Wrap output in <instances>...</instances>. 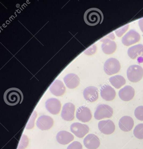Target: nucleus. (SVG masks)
<instances>
[{
	"label": "nucleus",
	"instance_id": "obj_1",
	"mask_svg": "<svg viewBox=\"0 0 143 149\" xmlns=\"http://www.w3.org/2000/svg\"><path fill=\"white\" fill-rule=\"evenodd\" d=\"M4 100L5 103L10 106H15L21 104L23 100V92L17 88L8 89L4 95Z\"/></svg>",
	"mask_w": 143,
	"mask_h": 149
},
{
	"label": "nucleus",
	"instance_id": "obj_2",
	"mask_svg": "<svg viewBox=\"0 0 143 149\" xmlns=\"http://www.w3.org/2000/svg\"><path fill=\"white\" fill-rule=\"evenodd\" d=\"M103 19V14L98 8H89L84 13V20L88 26H95L101 24Z\"/></svg>",
	"mask_w": 143,
	"mask_h": 149
},
{
	"label": "nucleus",
	"instance_id": "obj_3",
	"mask_svg": "<svg viewBox=\"0 0 143 149\" xmlns=\"http://www.w3.org/2000/svg\"><path fill=\"white\" fill-rule=\"evenodd\" d=\"M115 39L114 34L112 33L101 40V41L103 42L101 45L102 49L104 54H111L116 51V44L115 42L112 40Z\"/></svg>",
	"mask_w": 143,
	"mask_h": 149
},
{
	"label": "nucleus",
	"instance_id": "obj_4",
	"mask_svg": "<svg viewBox=\"0 0 143 149\" xmlns=\"http://www.w3.org/2000/svg\"><path fill=\"white\" fill-rule=\"evenodd\" d=\"M127 76L130 81L137 82L143 77V68L139 65H131L127 69Z\"/></svg>",
	"mask_w": 143,
	"mask_h": 149
},
{
	"label": "nucleus",
	"instance_id": "obj_5",
	"mask_svg": "<svg viewBox=\"0 0 143 149\" xmlns=\"http://www.w3.org/2000/svg\"><path fill=\"white\" fill-rule=\"evenodd\" d=\"M113 113V110L111 107L107 104H100L97 107L94 117L97 120H101L111 117Z\"/></svg>",
	"mask_w": 143,
	"mask_h": 149
},
{
	"label": "nucleus",
	"instance_id": "obj_6",
	"mask_svg": "<svg viewBox=\"0 0 143 149\" xmlns=\"http://www.w3.org/2000/svg\"><path fill=\"white\" fill-rule=\"evenodd\" d=\"M121 68L120 63L114 58H110L105 61L104 65V72L108 75L114 74L119 72Z\"/></svg>",
	"mask_w": 143,
	"mask_h": 149
},
{
	"label": "nucleus",
	"instance_id": "obj_7",
	"mask_svg": "<svg viewBox=\"0 0 143 149\" xmlns=\"http://www.w3.org/2000/svg\"><path fill=\"white\" fill-rule=\"evenodd\" d=\"M71 132L80 138H83L89 131V128L87 125L79 123H73L70 126Z\"/></svg>",
	"mask_w": 143,
	"mask_h": 149
},
{
	"label": "nucleus",
	"instance_id": "obj_8",
	"mask_svg": "<svg viewBox=\"0 0 143 149\" xmlns=\"http://www.w3.org/2000/svg\"><path fill=\"white\" fill-rule=\"evenodd\" d=\"M140 36L139 34L133 29L129 31L122 38L123 44L125 46H130L139 41Z\"/></svg>",
	"mask_w": 143,
	"mask_h": 149
},
{
	"label": "nucleus",
	"instance_id": "obj_9",
	"mask_svg": "<svg viewBox=\"0 0 143 149\" xmlns=\"http://www.w3.org/2000/svg\"><path fill=\"white\" fill-rule=\"evenodd\" d=\"M75 106L71 103L65 104L62 107L61 116L65 121H72L74 119Z\"/></svg>",
	"mask_w": 143,
	"mask_h": 149
},
{
	"label": "nucleus",
	"instance_id": "obj_10",
	"mask_svg": "<svg viewBox=\"0 0 143 149\" xmlns=\"http://www.w3.org/2000/svg\"><path fill=\"white\" fill-rule=\"evenodd\" d=\"M61 103L59 100L55 98H51L47 100L45 103L46 110L52 115H57L61 109Z\"/></svg>",
	"mask_w": 143,
	"mask_h": 149
},
{
	"label": "nucleus",
	"instance_id": "obj_11",
	"mask_svg": "<svg viewBox=\"0 0 143 149\" xmlns=\"http://www.w3.org/2000/svg\"><path fill=\"white\" fill-rule=\"evenodd\" d=\"M54 121L52 118L48 116H40L37 121V127L41 130H46L51 129L53 125Z\"/></svg>",
	"mask_w": 143,
	"mask_h": 149
},
{
	"label": "nucleus",
	"instance_id": "obj_12",
	"mask_svg": "<svg viewBox=\"0 0 143 149\" xmlns=\"http://www.w3.org/2000/svg\"><path fill=\"white\" fill-rule=\"evenodd\" d=\"M92 116L91 111L88 107L80 106L76 111V118L82 123L89 122L91 120Z\"/></svg>",
	"mask_w": 143,
	"mask_h": 149
},
{
	"label": "nucleus",
	"instance_id": "obj_13",
	"mask_svg": "<svg viewBox=\"0 0 143 149\" xmlns=\"http://www.w3.org/2000/svg\"><path fill=\"white\" fill-rule=\"evenodd\" d=\"M98 127L101 132L105 135L112 134L115 130V124L109 119L100 121L98 123Z\"/></svg>",
	"mask_w": 143,
	"mask_h": 149
},
{
	"label": "nucleus",
	"instance_id": "obj_14",
	"mask_svg": "<svg viewBox=\"0 0 143 149\" xmlns=\"http://www.w3.org/2000/svg\"><path fill=\"white\" fill-rule=\"evenodd\" d=\"M83 144L88 149H97L100 145L99 138L94 134H89L83 139Z\"/></svg>",
	"mask_w": 143,
	"mask_h": 149
},
{
	"label": "nucleus",
	"instance_id": "obj_15",
	"mask_svg": "<svg viewBox=\"0 0 143 149\" xmlns=\"http://www.w3.org/2000/svg\"><path fill=\"white\" fill-rule=\"evenodd\" d=\"M100 94L103 99L106 101H111L116 97L115 90L110 85L104 84L101 87Z\"/></svg>",
	"mask_w": 143,
	"mask_h": 149
},
{
	"label": "nucleus",
	"instance_id": "obj_16",
	"mask_svg": "<svg viewBox=\"0 0 143 149\" xmlns=\"http://www.w3.org/2000/svg\"><path fill=\"white\" fill-rule=\"evenodd\" d=\"M83 95L87 101L90 102H95L98 98V89L94 86L87 87L83 91Z\"/></svg>",
	"mask_w": 143,
	"mask_h": 149
},
{
	"label": "nucleus",
	"instance_id": "obj_17",
	"mask_svg": "<svg viewBox=\"0 0 143 149\" xmlns=\"http://www.w3.org/2000/svg\"><path fill=\"white\" fill-rule=\"evenodd\" d=\"M51 93L56 96H61L66 92V87L61 81L57 80L54 81L50 87Z\"/></svg>",
	"mask_w": 143,
	"mask_h": 149
},
{
	"label": "nucleus",
	"instance_id": "obj_18",
	"mask_svg": "<svg viewBox=\"0 0 143 149\" xmlns=\"http://www.w3.org/2000/svg\"><path fill=\"white\" fill-rule=\"evenodd\" d=\"M135 90L131 86L127 85L120 90L118 95L121 100L125 102L130 101L134 97Z\"/></svg>",
	"mask_w": 143,
	"mask_h": 149
},
{
	"label": "nucleus",
	"instance_id": "obj_19",
	"mask_svg": "<svg viewBox=\"0 0 143 149\" xmlns=\"http://www.w3.org/2000/svg\"><path fill=\"white\" fill-rule=\"evenodd\" d=\"M120 130L124 132L130 131L132 130L134 125V121L132 118L129 116H124L121 118L118 122Z\"/></svg>",
	"mask_w": 143,
	"mask_h": 149
},
{
	"label": "nucleus",
	"instance_id": "obj_20",
	"mask_svg": "<svg viewBox=\"0 0 143 149\" xmlns=\"http://www.w3.org/2000/svg\"><path fill=\"white\" fill-rule=\"evenodd\" d=\"M64 82L66 86L69 89H74L80 84V79L79 77L74 74H69L64 78Z\"/></svg>",
	"mask_w": 143,
	"mask_h": 149
},
{
	"label": "nucleus",
	"instance_id": "obj_21",
	"mask_svg": "<svg viewBox=\"0 0 143 149\" xmlns=\"http://www.w3.org/2000/svg\"><path fill=\"white\" fill-rule=\"evenodd\" d=\"M56 139L59 143L61 145H66L73 140L74 136L68 132L61 131L57 134Z\"/></svg>",
	"mask_w": 143,
	"mask_h": 149
},
{
	"label": "nucleus",
	"instance_id": "obj_22",
	"mask_svg": "<svg viewBox=\"0 0 143 149\" xmlns=\"http://www.w3.org/2000/svg\"><path fill=\"white\" fill-rule=\"evenodd\" d=\"M127 54L130 58L135 59L137 57L143 56V45L137 44L128 49Z\"/></svg>",
	"mask_w": 143,
	"mask_h": 149
},
{
	"label": "nucleus",
	"instance_id": "obj_23",
	"mask_svg": "<svg viewBox=\"0 0 143 149\" xmlns=\"http://www.w3.org/2000/svg\"><path fill=\"white\" fill-rule=\"evenodd\" d=\"M111 85L116 89H119L126 83L125 79L122 76L117 75L111 77L109 79Z\"/></svg>",
	"mask_w": 143,
	"mask_h": 149
},
{
	"label": "nucleus",
	"instance_id": "obj_24",
	"mask_svg": "<svg viewBox=\"0 0 143 149\" xmlns=\"http://www.w3.org/2000/svg\"><path fill=\"white\" fill-rule=\"evenodd\" d=\"M133 134L137 138L143 139V123L139 124L136 125L133 130Z\"/></svg>",
	"mask_w": 143,
	"mask_h": 149
},
{
	"label": "nucleus",
	"instance_id": "obj_25",
	"mask_svg": "<svg viewBox=\"0 0 143 149\" xmlns=\"http://www.w3.org/2000/svg\"><path fill=\"white\" fill-rule=\"evenodd\" d=\"M29 144L28 137L25 135H23L19 141L18 149H25L26 148Z\"/></svg>",
	"mask_w": 143,
	"mask_h": 149
},
{
	"label": "nucleus",
	"instance_id": "obj_26",
	"mask_svg": "<svg viewBox=\"0 0 143 149\" xmlns=\"http://www.w3.org/2000/svg\"><path fill=\"white\" fill-rule=\"evenodd\" d=\"M134 115L137 119L143 121V106H138L135 109Z\"/></svg>",
	"mask_w": 143,
	"mask_h": 149
},
{
	"label": "nucleus",
	"instance_id": "obj_27",
	"mask_svg": "<svg viewBox=\"0 0 143 149\" xmlns=\"http://www.w3.org/2000/svg\"><path fill=\"white\" fill-rule=\"evenodd\" d=\"M37 116V113L36 111H33V113L32 114L28 122V123L26 126V129L27 130H30L32 129L34 126V122L35 119Z\"/></svg>",
	"mask_w": 143,
	"mask_h": 149
},
{
	"label": "nucleus",
	"instance_id": "obj_28",
	"mask_svg": "<svg viewBox=\"0 0 143 149\" xmlns=\"http://www.w3.org/2000/svg\"><path fill=\"white\" fill-rule=\"evenodd\" d=\"M67 149H82V145L78 141H74L68 146Z\"/></svg>",
	"mask_w": 143,
	"mask_h": 149
},
{
	"label": "nucleus",
	"instance_id": "obj_29",
	"mask_svg": "<svg viewBox=\"0 0 143 149\" xmlns=\"http://www.w3.org/2000/svg\"><path fill=\"white\" fill-rule=\"evenodd\" d=\"M129 27V25H126V26L120 28V29L116 30V31H115V33H116L117 36H118V37H121V36H122L123 35V34L127 31Z\"/></svg>",
	"mask_w": 143,
	"mask_h": 149
},
{
	"label": "nucleus",
	"instance_id": "obj_30",
	"mask_svg": "<svg viewBox=\"0 0 143 149\" xmlns=\"http://www.w3.org/2000/svg\"><path fill=\"white\" fill-rule=\"evenodd\" d=\"M97 50L96 46L95 45H93L92 47H90L89 49L86 50L84 53L88 55H91L94 54L95 53Z\"/></svg>",
	"mask_w": 143,
	"mask_h": 149
},
{
	"label": "nucleus",
	"instance_id": "obj_31",
	"mask_svg": "<svg viewBox=\"0 0 143 149\" xmlns=\"http://www.w3.org/2000/svg\"><path fill=\"white\" fill-rule=\"evenodd\" d=\"M138 24L139 28H140V30L143 33V19H140L139 20Z\"/></svg>",
	"mask_w": 143,
	"mask_h": 149
}]
</instances>
